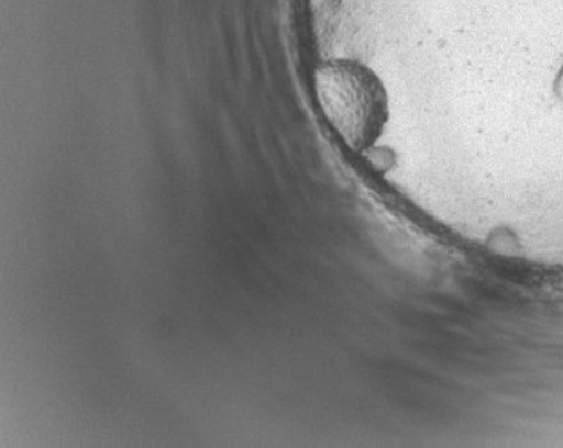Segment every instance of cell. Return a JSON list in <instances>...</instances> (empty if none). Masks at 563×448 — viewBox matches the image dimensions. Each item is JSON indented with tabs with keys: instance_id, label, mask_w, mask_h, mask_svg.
I'll return each instance as SVG.
<instances>
[{
	"instance_id": "7a4b0ae2",
	"label": "cell",
	"mask_w": 563,
	"mask_h": 448,
	"mask_svg": "<svg viewBox=\"0 0 563 448\" xmlns=\"http://www.w3.org/2000/svg\"><path fill=\"white\" fill-rule=\"evenodd\" d=\"M553 94L554 99H556V102H560L563 105V63L560 65L556 75H554Z\"/></svg>"
},
{
	"instance_id": "6da1fadb",
	"label": "cell",
	"mask_w": 563,
	"mask_h": 448,
	"mask_svg": "<svg viewBox=\"0 0 563 448\" xmlns=\"http://www.w3.org/2000/svg\"><path fill=\"white\" fill-rule=\"evenodd\" d=\"M316 100L335 136L353 154L380 145L389 123V103L375 71L350 56L327 57L314 70Z\"/></svg>"
}]
</instances>
